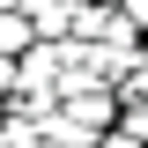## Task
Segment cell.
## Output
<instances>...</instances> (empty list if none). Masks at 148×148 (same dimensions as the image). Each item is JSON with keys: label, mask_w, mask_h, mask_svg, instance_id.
I'll return each mask as SVG.
<instances>
[{"label": "cell", "mask_w": 148, "mask_h": 148, "mask_svg": "<svg viewBox=\"0 0 148 148\" xmlns=\"http://www.w3.org/2000/svg\"><path fill=\"white\" fill-rule=\"evenodd\" d=\"M22 15H30V30H37V37H67L74 0H22Z\"/></svg>", "instance_id": "1"}, {"label": "cell", "mask_w": 148, "mask_h": 148, "mask_svg": "<svg viewBox=\"0 0 148 148\" xmlns=\"http://www.w3.org/2000/svg\"><path fill=\"white\" fill-rule=\"evenodd\" d=\"M37 45V30H30V15H22V8H0V52L8 59H22Z\"/></svg>", "instance_id": "2"}, {"label": "cell", "mask_w": 148, "mask_h": 148, "mask_svg": "<svg viewBox=\"0 0 148 148\" xmlns=\"http://www.w3.org/2000/svg\"><path fill=\"white\" fill-rule=\"evenodd\" d=\"M111 126H126L133 141L148 148V96H119V119H111Z\"/></svg>", "instance_id": "3"}, {"label": "cell", "mask_w": 148, "mask_h": 148, "mask_svg": "<svg viewBox=\"0 0 148 148\" xmlns=\"http://www.w3.org/2000/svg\"><path fill=\"white\" fill-rule=\"evenodd\" d=\"M89 148H141V141H133V133H126V126H104V133H96V141H89Z\"/></svg>", "instance_id": "4"}, {"label": "cell", "mask_w": 148, "mask_h": 148, "mask_svg": "<svg viewBox=\"0 0 148 148\" xmlns=\"http://www.w3.org/2000/svg\"><path fill=\"white\" fill-rule=\"evenodd\" d=\"M119 96H148V52L133 59V74H126V89H119Z\"/></svg>", "instance_id": "5"}, {"label": "cell", "mask_w": 148, "mask_h": 148, "mask_svg": "<svg viewBox=\"0 0 148 148\" xmlns=\"http://www.w3.org/2000/svg\"><path fill=\"white\" fill-rule=\"evenodd\" d=\"M8 96H15V59L0 52V104H8Z\"/></svg>", "instance_id": "6"}, {"label": "cell", "mask_w": 148, "mask_h": 148, "mask_svg": "<svg viewBox=\"0 0 148 148\" xmlns=\"http://www.w3.org/2000/svg\"><path fill=\"white\" fill-rule=\"evenodd\" d=\"M119 8L133 15V30H148V0H119Z\"/></svg>", "instance_id": "7"}, {"label": "cell", "mask_w": 148, "mask_h": 148, "mask_svg": "<svg viewBox=\"0 0 148 148\" xmlns=\"http://www.w3.org/2000/svg\"><path fill=\"white\" fill-rule=\"evenodd\" d=\"M0 148H8V111H0Z\"/></svg>", "instance_id": "8"}, {"label": "cell", "mask_w": 148, "mask_h": 148, "mask_svg": "<svg viewBox=\"0 0 148 148\" xmlns=\"http://www.w3.org/2000/svg\"><path fill=\"white\" fill-rule=\"evenodd\" d=\"M0 8H22V0H0Z\"/></svg>", "instance_id": "9"}]
</instances>
